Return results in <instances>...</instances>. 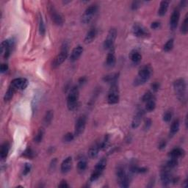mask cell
<instances>
[{
  "instance_id": "obj_1",
  "label": "cell",
  "mask_w": 188,
  "mask_h": 188,
  "mask_svg": "<svg viewBox=\"0 0 188 188\" xmlns=\"http://www.w3.org/2000/svg\"><path fill=\"white\" fill-rule=\"evenodd\" d=\"M173 89L179 99L185 102L187 100V84L185 80L182 78L176 79L173 83Z\"/></svg>"
},
{
  "instance_id": "obj_2",
  "label": "cell",
  "mask_w": 188,
  "mask_h": 188,
  "mask_svg": "<svg viewBox=\"0 0 188 188\" xmlns=\"http://www.w3.org/2000/svg\"><path fill=\"white\" fill-rule=\"evenodd\" d=\"M152 73V69H151L150 65H143L140 68L139 72H138V77L135 80V85H140L142 84H144L146 82L150 79Z\"/></svg>"
},
{
  "instance_id": "obj_3",
  "label": "cell",
  "mask_w": 188,
  "mask_h": 188,
  "mask_svg": "<svg viewBox=\"0 0 188 188\" xmlns=\"http://www.w3.org/2000/svg\"><path fill=\"white\" fill-rule=\"evenodd\" d=\"M79 92L78 87L74 86L69 91L67 97V106L69 110H74L78 106Z\"/></svg>"
},
{
  "instance_id": "obj_4",
  "label": "cell",
  "mask_w": 188,
  "mask_h": 188,
  "mask_svg": "<svg viewBox=\"0 0 188 188\" xmlns=\"http://www.w3.org/2000/svg\"><path fill=\"white\" fill-rule=\"evenodd\" d=\"M116 176L120 187H128L129 179L126 173L125 169L122 165H119L116 169Z\"/></svg>"
},
{
  "instance_id": "obj_5",
  "label": "cell",
  "mask_w": 188,
  "mask_h": 188,
  "mask_svg": "<svg viewBox=\"0 0 188 188\" xmlns=\"http://www.w3.org/2000/svg\"><path fill=\"white\" fill-rule=\"evenodd\" d=\"M106 165H107V160L105 158L101 159L99 162L96 164L95 166V168L94 170V172L91 174L90 176V181L91 182H94L96 179L99 178L101 176V173L105 171Z\"/></svg>"
},
{
  "instance_id": "obj_6",
  "label": "cell",
  "mask_w": 188,
  "mask_h": 188,
  "mask_svg": "<svg viewBox=\"0 0 188 188\" xmlns=\"http://www.w3.org/2000/svg\"><path fill=\"white\" fill-rule=\"evenodd\" d=\"M107 101L110 105H115L119 101V92H118V86L116 83L111 85V87L109 90L107 96Z\"/></svg>"
},
{
  "instance_id": "obj_7",
  "label": "cell",
  "mask_w": 188,
  "mask_h": 188,
  "mask_svg": "<svg viewBox=\"0 0 188 188\" xmlns=\"http://www.w3.org/2000/svg\"><path fill=\"white\" fill-rule=\"evenodd\" d=\"M68 46L65 44V46H63V48L61 49V52H60V54L54 58V61L52 63V67L53 68H57L59 65H60L63 62L66 60L67 57H68Z\"/></svg>"
},
{
  "instance_id": "obj_8",
  "label": "cell",
  "mask_w": 188,
  "mask_h": 188,
  "mask_svg": "<svg viewBox=\"0 0 188 188\" xmlns=\"http://www.w3.org/2000/svg\"><path fill=\"white\" fill-rule=\"evenodd\" d=\"M98 10V6L96 5H91L87 7L85 10V13L82 16V22L84 24H87L93 19V16L95 15Z\"/></svg>"
},
{
  "instance_id": "obj_9",
  "label": "cell",
  "mask_w": 188,
  "mask_h": 188,
  "mask_svg": "<svg viewBox=\"0 0 188 188\" xmlns=\"http://www.w3.org/2000/svg\"><path fill=\"white\" fill-rule=\"evenodd\" d=\"M49 13H50L51 18H52L53 22L56 25H57V26L63 25V22H64V20H63L61 15H60L57 11L54 5L51 4V3H49Z\"/></svg>"
},
{
  "instance_id": "obj_10",
  "label": "cell",
  "mask_w": 188,
  "mask_h": 188,
  "mask_svg": "<svg viewBox=\"0 0 188 188\" xmlns=\"http://www.w3.org/2000/svg\"><path fill=\"white\" fill-rule=\"evenodd\" d=\"M117 37V30L115 28L110 29L107 35V38L104 43V47L105 49H112L114 45L115 41Z\"/></svg>"
},
{
  "instance_id": "obj_11",
  "label": "cell",
  "mask_w": 188,
  "mask_h": 188,
  "mask_svg": "<svg viewBox=\"0 0 188 188\" xmlns=\"http://www.w3.org/2000/svg\"><path fill=\"white\" fill-rule=\"evenodd\" d=\"M86 126V117L85 116H80L76 122L75 131H74V135L79 136L84 132Z\"/></svg>"
},
{
  "instance_id": "obj_12",
  "label": "cell",
  "mask_w": 188,
  "mask_h": 188,
  "mask_svg": "<svg viewBox=\"0 0 188 188\" xmlns=\"http://www.w3.org/2000/svg\"><path fill=\"white\" fill-rule=\"evenodd\" d=\"M10 85L16 90H24L28 85V81L25 78H16L11 82Z\"/></svg>"
},
{
  "instance_id": "obj_13",
  "label": "cell",
  "mask_w": 188,
  "mask_h": 188,
  "mask_svg": "<svg viewBox=\"0 0 188 188\" xmlns=\"http://www.w3.org/2000/svg\"><path fill=\"white\" fill-rule=\"evenodd\" d=\"M133 30V33L135 36L138 38H141V37H146V36L149 35V32L143 26L140 25V24H135L134 26H133L132 28Z\"/></svg>"
},
{
  "instance_id": "obj_14",
  "label": "cell",
  "mask_w": 188,
  "mask_h": 188,
  "mask_svg": "<svg viewBox=\"0 0 188 188\" xmlns=\"http://www.w3.org/2000/svg\"><path fill=\"white\" fill-rule=\"evenodd\" d=\"M13 42L9 40H6L2 42L1 43V53L5 58H8L10 56L13 47Z\"/></svg>"
},
{
  "instance_id": "obj_15",
  "label": "cell",
  "mask_w": 188,
  "mask_h": 188,
  "mask_svg": "<svg viewBox=\"0 0 188 188\" xmlns=\"http://www.w3.org/2000/svg\"><path fill=\"white\" fill-rule=\"evenodd\" d=\"M179 18H180L179 10H177V9H175V10H173V12L172 13V14H171V19H170V27H171V29L172 30H174L177 27L179 21Z\"/></svg>"
},
{
  "instance_id": "obj_16",
  "label": "cell",
  "mask_w": 188,
  "mask_h": 188,
  "mask_svg": "<svg viewBox=\"0 0 188 188\" xmlns=\"http://www.w3.org/2000/svg\"><path fill=\"white\" fill-rule=\"evenodd\" d=\"M170 169L164 166L163 169L162 170L161 172V181L162 184L165 186L168 185V184L171 182L172 178H171V174H170Z\"/></svg>"
},
{
  "instance_id": "obj_17",
  "label": "cell",
  "mask_w": 188,
  "mask_h": 188,
  "mask_svg": "<svg viewBox=\"0 0 188 188\" xmlns=\"http://www.w3.org/2000/svg\"><path fill=\"white\" fill-rule=\"evenodd\" d=\"M143 116H144V111L143 110V109H139V110L137 112L132 122V128L135 129L139 127L140 123H141L142 118H143Z\"/></svg>"
},
{
  "instance_id": "obj_18",
  "label": "cell",
  "mask_w": 188,
  "mask_h": 188,
  "mask_svg": "<svg viewBox=\"0 0 188 188\" xmlns=\"http://www.w3.org/2000/svg\"><path fill=\"white\" fill-rule=\"evenodd\" d=\"M83 52V47L81 46H77L72 50V54L70 55V60L72 62H74L77 60L81 56V54Z\"/></svg>"
},
{
  "instance_id": "obj_19",
  "label": "cell",
  "mask_w": 188,
  "mask_h": 188,
  "mask_svg": "<svg viewBox=\"0 0 188 188\" xmlns=\"http://www.w3.org/2000/svg\"><path fill=\"white\" fill-rule=\"evenodd\" d=\"M72 167V158L71 157H68L65 159V160H63V162L61 164V171L62 173H68L70 171L71 168Z\"/></svg>"
},
{
  "instance_id": "obj_20",
  "label": "cell",
  "mask_w": 188,
  "mask_h": 188,
  "mask_svg": "<svg viewBox=\"0 0 188 188\" xmlns=\"http://www.w3.org/2000/svg\"><path fill=\"white\" fill-rule=\"evenodd\" d=\"M99 150H101V149H100V143L96 142V143H94V145L90 148V149H89L88 151L89 157L92 159L96 158V157L98 156Z\"/></svg>"
},
{
  "instance_id": "obj_21",
  "label": "cell",
  "mask_w": 188,
  "mask_h": 188,
  "mask_svg": "<svg viewBox=\"0 0 188 188\" xmlns=\"http://www.w3.org/2000/svg\"><path fill=\"white\" fill-rule=\"evenodd\" d=\"M96 35H97V30L94 27L90 28V30L87 32L85 38V43H90L96 38Z\"/></svg>"
},
{
  "instance_id": "obj_22",
  "label": "cell",
  "mask_w": 188,
  "mask_h": 188,
  "mask_svg": "<svg viewBox=\"0 0 188 188\" xmlns=\"http://www.w3.org/2000/svg\"><path fill=\"white\" fill-rule=\"evenodd\" d=\"M9 150H10V144L8 142H5L2 145L1 149H0V157L2 160H5L8 157Z\"/></svg>"
},
{
  "instance_id": "obj_23",
  "label": "cell",
  "mask_w": 188,
  "mask_h": 188,
  "mask_svg": "<svg viewBox=\"0 0 188 188\" xmlns=\"http://www.w3.org/2000/svg\"><path fill=\"white\" fill-rule=\"evenodd\" d=\"M179 127H180L179 120V119L175 120L173 122V123L171 124V128H170V132H169L170 137H173L178 132L179 129Z\"/></svg>"
},
{
  "instance_id": "obj_24",
  "label": "cell",
  "mask_w": 188,
  "mask_h": 188,
  "mask_svg": "<svg viewBox=\"0 0 188 188\" xmlns=\"http://www.w3.org/2000/svg\"><path fill=\"white\" fill-rule=\"evenodd\" d=\"M116 56H115L114 51H112L109 53H108L107 57V59H106V65L107 67H113L116 64Z\"/></svg>"
},
{
  "instance_id": "obj_25",
  "label": "cell",
  "mask_w": 188,
  "mask_h": 188,
  "mask_svg": "<svg viewBox=\"0 0 188 188\" xmlns=\"http://www.w3.org/2000/svg\"><path fill=\"white\" fill-rule=\"evenodd\" d=\"M184 154V151L183 149H180V148H175L169 152V156L171 158H176L178 159L179 157H181Z\"/></svg>"
},
{
  "instance_id": "obj_26",
  "label": "cell",
  "mask_w": 188,
  "mask_h": 188,
  "mask_svg": "<svg viewBox=\"0 0 188 188\" xmlns=\"http://www.w3.org/2000/svg\"><path fill=\"white\" fill-rule=\"evenodd\" d=\"M169 6V2L168 1H162L160 2V8L158 10V14L160 16H163L165 15V13H167L168 9Z\"/></svg>"
},
{
  "instance_id": "obj_27",
  "label": "cell",
  "mask_w": 188,
  "mask_h": 188,
  "mask_svg": "<svg viewBox=\"0 0 188 188\" xmlns=\"http://www.w3.org/2000/svg\"><path fill=\"white\" fill-rule=\"evenodd\" d=\"M129 57H130L131 60H132L133 63H140L142 60L141 54H140V52H138V51L135 50L132 51V52L130 53V54H129Z\"/></svg>"
},
{
  "instance_id": "obj_28",
  "label": "cell",
  "mask_w": 188,
  "mask_h": 188,
  "mask_svg": "<svg viewBox=\"0 0 188 188\" xmlns=\"http://www.w3.org/2000/svg\"><path fill=\"white\" fill-rule=\"evenodd\" d=\"M118 79V74H112L105 76L103 79L104 81L106 82V83H111V85H112L113 83H116Z\"/></svg>"
},
{
  "instance_id": "obj_29",
  "label": "cell",
  "mask_w": 188,
  "mask_h": 188,
  "mask_svg": "<svg viewBox=\"0 0 188 188\" xmlns=\"http://www.w3.org/2000/svg\"><path fill=\"white\" fill-rule=\"evenodd\" d=\"M53 117H54V112L52 110H49L46 112L44 118H43V123L46 125H49L52 123L53 120Z\"/></svg>"
},
{
  "instance_id": "obj_30",
  "label": "cell",
  "mask_w": 188,
  "mask_h": 188,
  "mask_svg": "<svg viewBox=\"0 0 188 188\" xmlns=\"http://www.w3.org/2000/svg\"><path fill=\"white\" fill-rule=\"evenodd\" d=\"M15 90H16V89L14 88V87H13L11 85L9 87V88L8 89V90H7L6 94H5V96H4V100L5 101H10V100L12 99L14 93H15Z\"/></svg>"
},
{
  "instance_id": "obj_31",
  "label": "cell",
  "mask_w": 188,
  "mask_h": 188,
  "mask_svg": "<svg viewBox=\"0 0 188 188\" xmlns=\"http://www.w3.org/2000/svg\"><path fill=\"white\" fill-rule=\"evenodd\" d=\"M43 135H44V129H43V128L40 129L39 130H38L37 135H36L34 138L35 143H41L43 138Z\"/></svg>"
},
{
  "instance_id": "obj_32",
  "label": "cell",
  "mask_w": 188,
  "mask_h": 188,
  "mask_svg": "<svg viewBox=\"0 0 188 188\" xmlns=\"http://www.w3.org/2000/svg\"><path fill=\"white\" fill-rule=\"evenodd\" d=\"M156 107V102H155L154 98L149 100L146 102V110L148 112H151L153 111Z\"/></svg>"
},
{
  "instance_id": "obj_33",
  "label": "cell",
  "mask_w": 188,
  "mask_h": 188,
  "mask_svg": "<svg viewBox=\"0 0 188 188\" xmlns=\"http://www.w3.org/2000/svg\"><path fill=\"white\" fill-rule=\"evenodd\" d=\"M177 165H178V160H177V159L171 158V160L167 162V163H166L165 165V167L171 170L176 168Z\"/></svg>"
},
{
  "instance_id": "obj_34",
  "label": "cell",
  "mask_w": 188,
  "mask_h": 188,
  "mask_svg": "<svg viewBox=\"0 0 188 188\" xmlns=\"http://www.w3.org/2000/svg\"><path fill=\"white\" fill-rule=\"evenodd\" d=\"M188 31V17L187 15L184 18L182 26H181V32L183 35H186Z\"/></svg>"
},
{
  "instance_id": "obj_35",
  "label": "cell",
  "mask_w": 188,
  "mask_h": 188,
  "mask_svg": "<svg viewBox=\"0 0 188 188\" xmlns=\"http://www.w3.org/2000/svg\"><path fill=\"white\" fill-rule=\"evenodd\" d=\"M38 23H39V32L41 35H44L46 33V27L44 22H43V18L41 16H39V19H38Z\"/></svg>"
},
{
  "instance_id": "obj_36",
  "label": "cell",
  "mask_w": 188,
  "mask_h": 188,
  "mask_svg": "<svg viewBox=\"0 0 188 188\" xmlns=\"http://www.w3.org/2000/svg\"><path fill=\"white\" fill-rule=\"evenodd\" d=\"M87 168V162L86 160H79V162L77 164V168L78 171H80V172H83V171H85Z\"/></svg>"
},
{
  "instance_id": "obj_37",
  "label": "cell",
  "mask_w": 188,
  "mask_h": 188,
  "mask_svg": "<svg viewBox=\"0 0 188 188\" xmlns=\"http://www.w3.org/2000/svg\"><path fill=\"white\" fill-rule=\"evenodd\" d=\"M23 156H24L25 157L32 159L35 157V152H34V151L31 149V148L28 147L26 150L23 152Z\"/></svg>"
},
{
  "instance_id": "obj_38",
  "label": "cell",
  "mask_w": 188,
  "mask_h": 188,
  "mask_svg": "<svg viewBox=\"0 0 188 188\" xmlns=\"http://www.w3.org/2000/svg\"><path fill=\"white\" fill-rule=\"evenodd\" d=\"M173 47V39H170L166 42V43L164 45V50L165 52H170L171 50H172Z\"/></svg>"
},
{
  "instance_id": "obj_39",
  "label": "cell",
  "mask_w": 188,
  "mask_h": 188,
  "mask_svg": "<svg viewBox=\"0 0 188 188\" xmlns=\"http://www.w3.org/2000/svg\"><path fill=\"white\" fill-rule=\"evenodd\" d=\"M152 98H154L152 93H151V91H148V92H146L143 95V97H142V101L143 102H147L148 101H149V100L152 99Z\"/></svg>"
},
{
  "instance_id": "obj_40",
  "label": "cell",
  "mask_w": 188,
  "mask_h": 188,
  "mask_svg": "<svg viewBox=\"0 0 188 188\" xmlns=\"http://www.w3.org/2000/svg\"><path fill=\"white\" fill-rule=\"evenodd\" d=\"M74 135L72 133L68 132L67 134H65L64 137H63V141L65 143H69V142H72L73 140L74 139Z\"/></svg>"
},
{
  "instance_id": "obj_41",
  "label": "cell",
  "mask_w": 188,
  "mask_h": 188,
  "mask_svg": "<svg viewBox=\"0 0 188 188\" xmlns=\"http://www.w3.org/2000/svg\"><path fill=\"white\" fill-rule=\"evenodd\" d=\"M173 117V112L171 111H166L163 115V120L165 122H169L171 121V120L172 119Z\"/></svg>"
},
{
  "instance_id": "obj_42",
  "label": "cell",
  "mask_w": 188,
  "mask_h": 188,
  "mask_svg": "<svg viewBox=\"0 0 188 188\" xmlns=\"http://www.w3.org/2000/svg\"><path fill=\"white\" fill-rule=\"evenodd\" d=\"M109 140V135H106L105 137V139L103 140V141H101V143H100V149H102V150H103V149H105L106 148H107V145H108Z\"/></svg>"
},
{
  "instance_id": "obj_43",
  "label": "cell",
  "mask_w": 188,
  "mask_h": 188,
  "mask_svg": "<svg viewBox=\"0 0 188 188\" xmlns=\"http://www.w3.org/2000/svg\"><path fill=\"white\" fill-rule=\"evenodd\" d=\"M31 168H32V166H31L30 164L26 163L24 165V171H23V175L26 176V175L28 174L30 172Z\"/></svg>"
},
{
  "instance_id": "obj_44",
  "label": "cell",
  "mask_w": 188,
  "mask_h": 188,
  "mask_svg": "<svg viewBox=\"0 0 188 188\" xmlns=\"http://www.w3.org/2000/svg\"><path fill=\"white\" fill-rule=\"evenodd\" d=\"M151 123H152V122H151V120L150 118H147V119L145 120V123H144V130H149L151 127Z\"/></svg>"
},
{
  "instance_id": "obj_45",
  "label": "cell",
  "mask_w": 188,
  "mask_h": 188,
  "mask_svg": "<svg viewBox=\"0 0 188 188\" xmlns=\"http://www.w3.org/2000/svg\"><path fill=\"white\" fill-rule=\"evenodd\" d=\"M140 4H141V2L139 1H134L132 3V6H131V8H132V10H137V9L140 8Z\"/></svg>"
},
{
  "instance_id": "obj_46",
  "label": "cell",
  "mask_w": 188,
  "mask_h": 188,
  "mask_svg": "<svg viewBox=\"0 0 188 188\" xmlns=\"http://www.w3.org/2000/svg\"><path fill=\"white\" fill-rule=\"evenodd\" d=\"M8 70V64H5V63H3V64L1 65V67H0V72H1L2 74H4Z\"/></svg>"
},
{
  "instance_id": "obj_47",
  "label": "cell",
  "mask_w": 188,
  "mask_h": 188,
  "mask_svg": "<svg viewBox=\"0 0 188 188\" xmlns=\"http://www.w3.org/2000/svg\"><path fill=\"white\" fill-rule=\"evenodd\" d=\"M166 141L165 140H161V141L159 143L158 145V148L159 149H160V150H162V149H164L166 147Z\"/></svg>"
},
{
  "instance_id": "obj_48",
  "label": "cell",
  "mask_w": 188,
  "mask_h": 188,
  "mask_svg": "<svg viewBox=\"0 0 188 188\" xmlns=\"http://www.w3.org/2000/svg\"><path fill=\"white\" fill-rule=\"evenodd\" d=\"M160 23L158 22V21H154V22H153L151 24V29H154V30H156V29H157L160 27Z\"/></svg>"
},
{
  "instance_id": "obj_49",
  "label": "cell",
  "mask_w": 188,
  "mask_h": 188,
  "mask_svg": "<svg viewBox=\"0 0 188 188\" xmlns=\"http://www.w3.org/2000/svg\"><path fill=\"white\" fill-rule=\"evenodd\" d=\"M87 82V78L85 77V76H82L81 78H79V81H78V83H79V85H83Z\"/></svg>"
},
{
  "instance_id": "obj_50",
  "label": "cell",
  "mask_w": 188,
  "mask_h": 188,
  "mask_svg": "<svg viewBox=\"0 0 188 188\" xmlns=\"http://www.w3.org/2000/svg\"><path fill=\"white\" fill-rule=\"evenodd\" d=\"M146 172H147V168H139V167L137 168L136 173H146Z\"/></svg>"
},
{
  "instance_id": "obj_51",
  "label": "cell",
  "mask_w": 188,
  "mask_h": 188,
  "mask_svg": "<svg viewBox=\"0 0 188 188\" xmlns=\"http://www.w3.org/2000/svg\"><path fill=\"white\" fill-rule=\"evenodd\" d=\"M151 88L153 89V90L157 91L159 90V88H160V85H159V83H153L152 85H151Z\"/></svg>"
},
{
  "instance_id": "obj_52",
  "label": "cell",
  "mask_w": 188,
  "mask_h": 188,
  "mask_svg": "<svg viewBox=\"0 0 188 188\" xmlns=\"http://www.w3.org/2000/svg\"><path fill=\"white\" fill-rule=\"evenodd\" d=\"M68 184H67V182H65V181H62L61 182H60V184H59V187H62V188H65V187H68Z\"/></svg>"
},
{
  "instance_id": "obj_53",
  "label": "cell",
  "mask_w": 188,
  "mask_h": 188,
  "mask_svg": "<svg viewBox=\"0 0 188 188\" xmlns=\"http://www.w3.org/2000/svg\"><path fill=\"white\" fill-rule=\"evenodd\" d=\"M56 163H57V160L56 159H54V160H53L52 162H51V165H50V168L52 170H54V168H55L56 166Z\"/></svg>"
},
{
  "instance_id": "obj_54",
  "label": "cell",
  "mask_w": 188,
  "mask_h": 188,
  "mask_svg": "<svg viewBox=\"0 0 188 188\" xmlns=\"http://www.w3.org/2000/svg\"><path fill=\"white\" fill-rule=\"evenodd\" d=\"M186 4H187V1H182L180 2V5L181 7H185L186 6Z\"/></svg>"
},
{
  "instance_id": "obj_55",
  "label": "cell",
  "mask_w": 188,
  "mask_h": 188,
  "mask_svg": "<svg viewBox=\"0 0 188 188\" xmlns=\"http://www.w3.org/2000/svg\"><path fill=\"white\" fill-rule=\"evenodd\" d=\"M182 187H187V180L184 181V184H183V185H182Z\"/></svg>"
}]
</instances>
